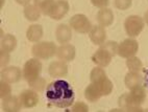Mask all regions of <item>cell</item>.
<instances>
[{
    "mask_svg": "<svg viewBox=\"0 0 148 112\" xmlns=\"http://www.w3.org/2000/svg\"><path fill=\"white\" fill-rule=\"evenodd\" d=\"M90 79L91 83H101L103 81H106L108 77H106V73L103 69V67L97 66L92 69L90 73Z\"/></svg>",
    "mask_w": 148,
    "mask_h": 112,
    "instance_id": "24",
    "label": "cell"
},
{
    "mask_svg": "<svg viewBox=\"0 0 148 112\" xmlns=\"http://www.w3.org/2000/svg\"><path fill=\"white\" fill-rule=\"evenodd\" d=\"M144 21H145V23L148 24V11L145 13V15H144Z\"/></svg>",
    "mask_w": 148,
    "mask_h": 112,
    "instance_id": "34",
    "label": "cell"
},
{
    "mask_svg": "<svg viewBox=\"0 0 148 112\" xmlns=\"http://www.w3.org/2000/svg\"><path fill=\"white\" fill-rule=\"evenodd\" d=\"M1 49L8 53H12L16 49L17 47V39L16 37L12 34H6L1 38V43H0Z\"/></svg>",
    "mask_w": 148,
    "mask_h": 112,
    "instance_id": "21",
    "label": "cell"
},
{
    "mask_svg": "<svg viewBox=\"0 0 148 112\" xmlns=\"http://www.w3.org/2000/svg\"><path fill=\"white\" fill-rule=\"evenodd\" d=\"M124 83L126 88H128L130 90L137 87V86L142 85V77H141L140 72H127L125 75Z\"/></svg>",
    "mask_w": 148,
    "mask_h": 112,
    "instance_id": "20",
    "label": "cell"
},
{
    "mask_svg": "<svg viewBox=\"0 0 148 112\" xmlns=\"http://www.w3.org/2000/svg\"><path fill=\"white\" fill-rule=\"evenodd\" d=\"M69 3L66 0H56L53 4L49 17L53 20H61L66 16L69 12Z\"/></svg>",
    "mask_w": 148,
    "mask_h": 112,
    "instance_id": "9",
    "label": "cell"
},
{
    "mask_svg": "<svg viewBox=\"0 0 148 112\" xmlns=\"http://www.w3.org/2000/svg\"><path fill=\"white\" fill-rule=\"evenodd\" d=\"M69 24L72 30L79 32V34H88V32H90L93 27L92 23L88 19V17L82 14H76L73 17H71Z\"/></svg>",
    "mask_w": 148,
    "mask_h": 112,
    "instance_id": "6",
    "label": "cell"
},
{
    "mask_svg": "<svg viewBox=\"0 0 148 112\" xmlns=\"http://www.w3.org/2000/svg\"><path fill=\"white\" fill-rule=\"evenodd\" d=\"M91 2L96 8H108V6L110 4V0H91Z\"/></svg>",
    "mask_w": 148,
    "mask_h": 112,
    "instance_id": "32",
    "label": "cell"
},
{
    "mask_svg": "<svg viewBox=\"0 0 148 112\" xmlns=\"http://www.w3.org/2000/svg\"><path fill=\"white\" fill-rule=\"evenodd\" d=\"M34 6L41 11V13L45 16H49L53 4L56 0H34Z\"/></svg>",
    "mask_w": 148,
    "mask_h": 112,
    "instance_id": "23",
    "label": "cell"
},
{
    "mask_svg": "<svg viewBox=\"0 0 148 112\" xmlns=\"http://www.w3.org/2000/svg\"><path fill=\"white\" fill-rule=\"evenodd\" d=\"M56 39L61 44H66L72 39V28L67 24H60L56 30Z\"/></svg>",
    "mask_w": 148,
    "mask_h": 112,
    "instance_id": "15",
    "label": "cell"
},
{
    "mask_svg": "<svg viewBox=\"0 0 148 112\" xmlns=\"http://www.w3.org/2000/svg\"><path fill=\"white\" fill-rule=\"evenodd\" d=\"M112 58H113V56H112L108 50L99 47V49L96 50L95 53H94V55L92 56V61L94 62L97 66L106 67L111 63Z\"/></svg>",
    "mask_w": 148,
    "mask_h": 112,
    "instance_id": "14",
    "label": "cell"
},
{
    "mask_svg": "<svg viewBox=\"0 0 148 112\" xmlns=\"http://www.w3.org/2000/svg\"><path fill=\"white\" fill-rule=\"evenodd\" d=\"M126 66L132 72H141L143 70V63L138 57H130L126 60Z\"/></svg>",
    "mask_w": 148,
    "mask_h": 112,
    "instance_id": "25",
    "label": "cell"
},
{
    "mask_svg": "<svg viewBox=\"0 0 148 112\" xmlns=\"http://www.w3.org/2000/svg\"><path fill=\"white\" fill-rule=\"evenodd\" d=\"M48 72L52 77H66L68 73V65L65 61H53L49 65Z\"/></svg>",
    "mask_w": 148,
    "mask_h": 112,
    "instance_id": "12",
    "label": "cell"
},
{
    "mask_svg": "<svg viewBox=\"0 0 148 112\" xmlns=\"http://www.w3.org/2000/svg\"><path fill=\"white\" fill-rule=\"evenodd\" d=\"M146 100V90L143 86H137L130 89L128 93L120 96L118 104L123 111H143L141 105Z\"/></svg>",
    "mask_w": 148,
    "mask_h": 112,
    "instance_id": "2",
    "label": "cell"
},
{
    "mask_svg": "<svg viewBox=\"0 0 148 112\" xmlns=\"http://www.w3.org/2000/svg\"><path fill=\"white\" fill-rule=\"evenodd\" d=\"M11 95H12V87L10 85V83L1 80V82H0V97H1V100H4Z\"/></svg>",
    "mask_w": 148,
    "mask_h": 112,
    "instance_id": "28",
    "label": "cell"
},
{
    "mask_svg": "<svg viewBox=\"0 0 148 112\" xmlns=\"http://www.w3.org/2000/svg\"><path fill=\"white\" fill-rule=\"evenodd\" d=\"M3 4H4V0H1V8H3Z\"/></svg>",
    "mask_w": 148,
    "mask_h": 112,
    "instance_id": "36",
    "label": "cell"
},
{
    "mask_svg": "<svg viewBox=\"0 0 148 112\" xmlns=\"http://www.w3.org/2000/svg\"><path fill=\"white\" fill-rule=\"evenodd\" d=\"M96 20H97L99 25L103 27H108L112 25V23L114 22V14H113L112 10L108 8H100L96 15Z\"/></svg>",
    "mask_w": 148,
    "mask_h": 112,
    "instance_id": "16",
    "label": "cell"
},
{
    "mask_svg": "<svg viewBox=\"0 0 148 112\" xmlns=\"http://www.w3.org/2000/svg\"><path fill=\"white\" fill-rule=\"evenodd\" d=\"M44 30H43L42 25L40 24H32L27 28L26 30V38L27 40L30 41L32 43L40 42V40L42 39Z\"/></svg>",
    "mask_w": 148,
    "mask_h": 112,
    "instance_id": "18",
    "label": "cell"
},
{
    "mask_svg": "<svg viewBox=\"0 0 148 112\" xmlns=\"http://www.w3.org/2000/svg\"><path fill=\"white\" fill-rule=\"evenodd\" d=\"M145 82H146V85L148 86V70L146 71V75H145Z\"/></svg>",
    "mask_w": 148,
    "mask_h": 112,
    "instance_id": "35",
    "label": "cell"
},
{
    "mask_svg": "<svg viewBox=\"0 0 148 112\" xmlns=\"http://www.w3.org/2000/svg\"><path fill=\"white\" fill-rule=\"evenodd\" d=\"M139 50V44H138L137 40L132 39V38H128L125 39L119 44L118 47V55L121 58L124 59H128L130 57L136 56V53Z\"/></svg>",
    "mask_w": 148,
    "mask_h": 112,
    "instance_id": "7",
    "label": "cell"
},
{
    "mask_svg": "<svg viewBox=\"0 0 148 112\" xmlns=\"http://www.w3.org/2000/svg\"><path fill=\"white\" fill-rule=\"evenodd\" d=\"M19 100L21 102L23 108H34L39 103V95H38L37 91L32 90V89H27L20 93Z\"/></svg>",
    "mask_w": 148,
    "mask_h": 112,
    "instance_id": "10",
    "label": "cell"
},
{
    "mask_svg": "<svg viewBox=\"0 0 148 112\" xmlns=\"http://www.w3.org/2000/svg\"><path fill=\"white\" fill-rule=\"evenodd\" d=\"M58 47L53 42L48 41H42V42L34 43V45L32 48V56L37 59L40 60H47L52 58L56 55Z\"/></svg>",
    "mask_w": 148,
    "mask_h": 112,
    "instance_id": "3",
    "label": "cell"
},
{
    "mask_svg": "<svg viewBox=\"0 0 148 112\" xmlns=\"http://www.w3.org/2000/svg\"><path fill=\"white\" fill-rule=\"evenodd\" d=\"M132 0H115L114 6L117 10L120 11H126L132 6Z\"/></svg>",
    "mask_w": 148,
    "mask_h": 112,
    "instance_id": "29",
    "label": "cell"
},
{
    "mask_svg": "<svg viewBox=\"0 0 148 112\" xmlns=\"http://www.w3.org/2000/svg\"><path fill=\"white\" fill-rule=\"evenodd\" d=\"M24 17L30 22H36L38 21L41 17V11L34 4H28V6H24L23 10Z\"/></svg>",
    "mask_w": 148,
    "mask_h": 112,
    "instance_id": "22",
    "label": "cell"
},
{
    "mask_svg": "<svg viewBox=\"0 0 148 112\" xmlns=\"http://www.w3.org/2000/svg\"><path fill=\"white\" fill-rule=\"evenodd\" d=\"M22 77H23V72L17 66H6L2 68V71H1V80L5 81L10 84L19 82Z\"/></svg>",
    "mask_w": 148,
    "mask_h": 112,
    "instance_id": "8",
    "label": "cell"
},
{
    "mask_svg": "<svg viewBox=\"0 0 148 112\" xmlns=\"http://www.w3.org/2000/svg\"><path fill=\"white\" fill-rule=\"evenodd\" d=\"M100 47L103 48V49H106V50H108L113 57L118 55V47H119V44L117 42H115V41H106V42L103 43L102 45H100Z\"/></svg>",
    "mask_w": 148,
    "mask_h": 112,
    "instance_id": "27",
    "label": "cell"
},
{
    "mask_svg": "<svg viewBox=\"0 0 148 112\" xmlns=\"http://www.w3.org/2000/svg\"><path fill=\"white\" fill-rule=\"evenodd\" d=\"M18 4H20V6H28V4H30V1L32 0H15Z\"/></svg>",
    "mask_w": 148,
    "mask_h": 112,
    "instance_id": "33",
    "label": "cell"
},
{
    "mask_svg": "<svg viewBox=\"0 0 148 112\" xmlns=\"http://www.w3.org/2000/svg\"><path fill=\"white\" fill-rule=\"evenodd\" d=\"M28 85H29V87H30V89H32V90L37 91V92H42V91L45 89L47 84H46V80L44 77H37L36 80L28 82Z\"/></svg>",
    "mask_w": 148,
    "mask_h": 112,
    "instance_id": "26",
    "label": "cell"
},
{
    "mask_svg": "<svg viewBox=\"0 0 148 112\" xmlns=\"http://www.w3.org/2000/svg\"><path fill=\"white\" fill-rule=\"evenodd\" d=\"M75 53H76V49L72 44H62L60 47H58L56 50V57L58 60L65 62H71L75 58Z\"/></svg>",
    "mask_w": 148,
    "mask_h": 112,
    "instance_id": "11",
    "label": "cell"
},
{
    "mask_svg": "<svg viewBox=\"0 0 148 112\" xmlns=\"http://www.w3.org/2000/svg\"><path fill=\"white\" fill-rule=\"evenodd\" d=\"M10 60H11L10 53L3 50V49H0V66H1V68H4V67L8 66V63H10Z\"/></svg>",
    "mask_w": 148,
    "mask_h": 112,
    "instance_id": "30",
    "label": "cell"
},
{
    "mask_svg": "<svg viewBox=\"0 0 148 112\" xmlns=\"http://www.w3.org/2000/svg\"><path fill=\"white\" fill-rule=\"evenodd\" d=\"M144 25H145L144 19L140 16H137V15L128 16L125 19L124 22L125 32L130 38L137 37L140 35L144 28Z\"/></svg>",
    "mask_w": 148,
    "mask_h": 112,
    "instance_id": "5",
    "label": "cell"
},
{
    "mask_svg": "<svg viewBox=\"0 0 148 112\" xmlns=\"http://www.w3.org/2000/svg\"><path fill=\"white\" fill-rule=\"evenodd\" d=\"M22 108L21 102L19 96H8L6 99L2 100V109L6 112H17Z\"/></svg>",
    "mask_w": 148,
    "mask_h": 112,
    "instance_id": "19",
    "label": "cell"
},
{
    "mask_svg": "<svg viewBox=\"0 0 148 112\" xmlns=\"http://www.w3.org/2000/svg\"><path fill=\"white\" fill-rule=\"evenodd\" d=\"M46 97L49 104L58 108H68L74 103V91L66 81L56 80L47 85Z\"/></svg>",
    "mask_w": 148,
    "mask_h": 112,
    "instance_id": "1",
    "label": "cell"
},
{
    "mask_svg": "<svg viewBox=\"0 0 148 112\" xmlns=\"http://www.w3.org/2000/svg\"><path fill=\"white\" fill-rule=\"evenodd\" d=\"M42 67L43 66L40 59L34 58V59L26 61L25 64H24L23 70H22V72H23V79L27 83L30 82V81L36 80L37 77H39L41 75Z\"/></svg>",
    "mask_w": 148,
    "mask_h": 112,
    "instance_id": "4",
    "label": "cell"
},
{
    "mask_svg": "<svg viewBox=\"0 0 148 112\" xmlns=\"http://www.w3.org/2000/svg\"><path fill=\"white\" fill-rule=\"evenodd\" d=\"M85 96L86 99L91 103H95L101 96H103L102 90H101L100 86L96 84V83H91L85 90Z\"/></svg>",
    "mask_w": 148,
    "mask_h": 112,
    "instance_id": "17",
    "label": "cell"
},
{
    "mask_svg": "<svg viewBox=\"0 0 148 112\" xmlns=\"http://www.w3.org/2000/svg\"><path fill=\"white\" fill-rule=\"evenodd\" d=\"M72 111L73 112H87V111H89V108H88V106L85 103L77 102V103H75V104L73 105V107H72Z\"/></svg>",
    "mask_w": 148,
    "mask_h": 112,
    "instance_id": "31",
    "label": "cell"
},
{
    "mask_svg": "<svg viewBox=\"0 0 148 112\" xmlns=\"http://www.w3.org/2000/svg\"><path fill=\"white\" fill-rule=\"evenodd\" d=\"M90 40L95 45H102L106 40V30L101 25H95L92 27V30L89 32Z\"/></svg>",
    "mask_w": 148,
    "mask_h": 112,
    "instance_id": "13",
    "label": "cell"
}]
</instances>
